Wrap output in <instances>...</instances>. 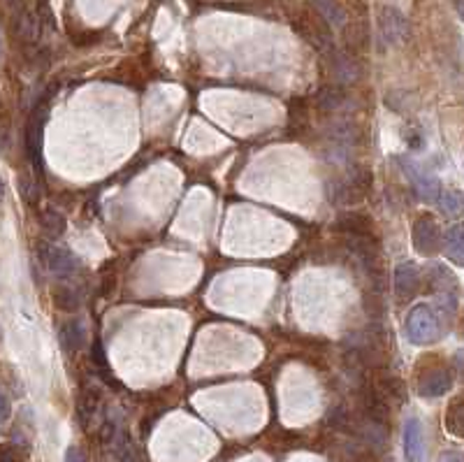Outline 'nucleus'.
<instances>
[{
  "instance_id": "ddd939ff",
  "label": "nucleus",
  "mask_w": 464,
  "mask_h": 462,
  "mask_svg": "<svg viewBox=\"0 0 464 462\" xmlns=\"http://www.w3.org/2000/svg\"><path fill=\"white\" fill-rule=\"evenodd\" d=\"M58 337H61V344L65 351H80L84 344H86V333H84V325L80 321L61 323Z\"/></svg>"
},
{
  "instance_id": "f03ea898",
  "label": "nucleus",
  "mask_w": 464,
  "mask_h": 462,
  "mask_svg": "<svg viewBox=\"0 0 464 462\" xmlns=\"http://www.w3.org/2000/svg\"><path fill=\"white\" fill-rule=\"evenodd\" d=\"M414 246L418 253L423 256H434L439 253L441 244H443V235H441V228L432 216H418L414 221Z\"/></svg>"
},
{
  "instance_id": "9b49d317",
  "label": "nucleus",
  "mask_w": 464,
  "mask_h": 462,
  "mask_svg": "<svg viewBox=\"0 0 464 462\" xmlns=\"http://www.w3.org/2000/svg\"><path fill=\"white\" fill-rule=\"evenodd\" d=\"M443 249L450 263H455L457 268H464V225H450L443 235Z\"/></svg>"
},
{
  "instance_id": "cd10ccee",
  "label": "nucleus",
  "mask_w": 464,
  "mask_h": 462,
  "mask_svg": "<svg viewBox=\"0 0 464 462\" xmlns=\"http://www.w3.org/2000/svg\"><path fill=\"white\" fill-rule=\"evenodd\" d=\"M455 8H457V15L464 21V0H455Z\"/></svg>"
},
{
  "instance_id": "f3484780",
  "label": "nucleus",
  "mask_w": 464,
  "mask_h": 462,
  "mask_svg": "<svg viewBox=\"0 0 464 462\" xmlns=\"http://www.w3.org/2000/svg\"><path fill=\"white\" fill-rule=\"evenodd\" d=\"M80 293H77L75 288H68V286H61V288H56L54 290V304H56V309H61V311H77L80 309Z\"/></svg>"
},
{
  "instance_id": "b1692460",
  "label": "nucleus",
  "mask_w": 464,
  "mask_h": 462,
  "mask_svg": "<svg viewBox=\"0 0 464 462\" xmlns=\"http://www.w3.org/2000/svg\"><path fill=\"white\" fill-rule=\"evenodd\" d=\"M436 462H464V453H457V451H446L441 453V458Z\"/></svg>"
},
{
  "instance_id": "2eb2a0df",
  "label": "nucleus",
  "mask_w": 464,
  "mask_h": 462,
  "mask_svg": "<svg viewBox=\"0 0 464 462\" xmlns=\"http://www.w3.org/2000/svg\"><path fill=\"white\" fill-rule=\"evenodd\" d=\"M40 223L44 228V232H47V235H54V237L63 235L65 228H68V221H65L63 214L58 210H54V207H47V210L42 212Z\"/></svg>"
},
{
  "instance_id": "a211bd4d",
  "label": "nucleus",
  "mask_w": 464,
  "mask_h": 462,
  "mask_svg": "<svg viewBox=\"0 0 464 462\" xmlns=\"http://www.w3.org/2000/svg\"><path fill=\"white\" fill-rule=\"evenodd\" d=\"M439 207L448 216H460L464 212V195L460 191H443L439 195Z\"/></svg>"
},
{
  "instance_id": "6ab92c4d",
  "label": "nucleus",
  "mask_w": 464,
  "mask_h": 462,
  "mask_svg": "<svg viewBox=\"0 0 464 462\" xmlns=\"http://www.w3.org/2000/svg\"><path fill=\"white\" fill-rule=\"evenodd\" d=\"M344 100H346V93L342 91V86H328L318 93V105L323 109H328V112L339 109L344 105Z\"/></svg>"
},
{
  "instance_id": "f257e3e1",
  "label": "nucleus",
  "mask_w": 464,
  "mask_h": 462,
  "mask_svg": "<svg viewBox=\"0 0 464 462\" xmlns=\"http://www.w3.org/2000/svg\"><path fill=\"white\" fill-rule=\"evenodd\" d=\"M407 337L414 344H429L439 337V318L427 304H418L407 318Z\"/></svg>"
},
{
  "instance_id": "423d86ee",
  "label": "nucleus",
  "mask_w": 464,
  "mask_h": 462,
  "mask_svg": "<svg viewBox=\"0 0 464 462\" xmlns=\"http://www.w3.org/2000/svg\"><path fill=\"white\" fill-rule=\"evenodd\" d=\"M450 386H453V372L446 367H439V369H429L427 374L420 376V381H418V393H420V398H441V395H446Z\"/></svg>"
},
{
  "instance_id": "5701e85b",
  "label": "nucleus",
  "mask_w": 464,
  "mask_h": 462,
  "mask_svg": "<svg viewBox=\"0 0 464 462\" xmlns=\"http://www.w3.org/2000/svg\"><path fill=\"white\" fill-rule=\"evenodd\" d=\"M65 462H89V460H86V453H84L80 446H70L68 453H65Z\"/></svg>"
},
{
  "instance_id": "6e6552de",
  "label": "nucleus",
  "mask_w": 464,
  "mask_h": 462,
  "mask_svg": "<svg viewBox=\"0 0 464 462\" xmlns=\"http://www.w3.org/2000/svg\"><path fill=\"white\" fill-rule=\"evenodd\" d=\"M420 288V272L414 263H400L395 268V290L400 297H414Z\"/></svg>"
},
{
  "instance_id": "4be33fe9",
  "label": "nucleus",
  "mask_w": 464,
  "mask_h": 462,
  "mask_svg": "<svg viewBox=\"0 0 464 462\" xmlns=\"http://www.w3.org/2000/svg\"><path fill=\"white\" fill-rule=\"evenodd\" d=\"M91 358H93V360L98 362V369H100V372H107V360H104L102 346L98 342L93 344V349H91Z\"/></svg>"
},
{
  "instance_id": "412c9836",
  "label": "nucleus",
  "mask_w": 464,
  "mask_h": 462,
  "mask_svg": "<svg viewBox=\"0 0 464 462\" xmlns=\"http://www.w3.org/2000/svg\"><path fill=\"white\" fill-rule=\"evenodd\" d=\"M381 386H383L385 393H390V398L404 400V383L400 379H395V376H388V374H381Z\"/></svg>"
},
{
  "instance_id": "1a4fd4ad",
  "label": "nucleus",
  "mask_w": 464,
  "mask_h": 462,
  "mask_svg": "<svg viewBox=\"0 0 464 462\" xmlns=\"http://www.w3.org/2000/svg\"><path fill=\"white\" fill-rule=\"evenodd\" d=\"M404 453H407V462H423L425 441L418 418H409L407 425H404Z\"/></svg>"
},
{
  "instance_id": "4468645a",
  "label": "nucleus",
  "mask_w": 464,
  "mask_h": 462,
  "mask_svg": "<svg viewBox=\"0 0 464 462\" xmlns=\"http://www.w3.org/2000/svg\"><path fill=\"white\" fill-rule=\"evenodd\" d=\"M446 430L455 437L464 439V398H457L446 412Z\"/></svg>"
},
{
  "instance_id": "dca6fc26",
  "label": "nucleus",
  "mask_w": 464,
  "mask_h": 462,
  "mask_svg": "<svg viewBox=\"0 0 464 462\" xmlns=\"http://www.w3.org/2000/svg\"><path fill=\"white\" fill-rule=\"evenodd\" d=\"M316 10H318V15L328 21L330 28H342L346 21L342 8H339L335 0H316Z\"/></svg>"
},
{
  "instance_id": "7ed1b4c3",
  "label": "nucleus",
  "mask_w": 464,
  "mask_h": 462,
  "mask_svg": "<svg viewBox=\"0 0 464 462\" xmlns=\"http://www.w3.org/2000/svg\"><path fill=\"white\" fill-rule=\"evenodd\" d=\"M402 167H404V172L409 174V179H411V184H414V191L418 193V198L425 200V203H434V200H439L441 188H439V179H436L434 174L420 170L414 160H402Z\"/></svg>"
},
{
  "instance_id": "f8f14e48",
  "label": "nucleus",
  "mask_w": 464,
  "mask_h": 462,
  "mask_svg": "<svg viewBox=\"0 0 464 462\" xmlns=\"http://www.w3.org/2000/svg\"><path fill=\"white\" fill-rule=\"evenodd\" d=\"M15 35L24 42H37V37H40V19L33 12H19L15 19Z\"/></svg>"
},
{
  "instance_id": "aec40b11",
  "label": "nucleus",
  "mask_w": 464,
  "mask_h": 462,
  "mask_svg": "<svg viewBox=\"0 0 464 462\" xmlns=\"http://www.w3.org/2000/svg\"><path fill=\"white\" fill-rule=\"evenodd\" d=\"M335 75H337V80L342 84L355 82L358 80V68H355V63H353L351 58L339 56L335 61Z\"/></svg>"
},
{
  "instance_id": "0eeeda50",
  "label": "nucleus",
  "mask_w": 464,
  "mask_h": 462,
  "mask_svg": "<svg viewBox=\"0 0 464 462\" xmlns=\"http://www.w3.org/2000/svg\"><path fill=\"white\" fill-rule=\"evenodd\" d=\"M381 35L388 44L400 42L407 35V19L400 10L395 8H383L381 12Z\"/></svg>"
},
{
  "instance_id": "20e7f679",
  "label": "nucleus",
  "mask_w": 464,
  "mask_h": 462,
  "mask_svg": "<svg viewBox=\"0 0 464 462\" xmlns=\"http://www.w3.org/2000/svg\"><path fill=\"white\" fill-rule=\"evenodd\" d=\"M47 100L40 102V107L33 109L28 123H26V151H28V158L33 160V165L40 167L42 158V128H44V114H47Z\"/></svg>"
},
{
  "instance_id": "bb28decb",
  "label": "nucleus",
  "mask_w": 464,
  "mask_h": 462,
  "mask_svg": "<svg viewBox=\"0 0 464 462\" xmlns=\"http://www.w3.org/2000/svg\"><path fill=\"white\" fill-rule=\"evenodd\" d=\"M10 418V402H8V398H3V421H8Z\"/></svg>"
},
{
  "instance_id": "39448f33",
  "label": "nucleus",
  "mask_w": 464,
  "mask_h": 462,
  "mask_svg": "<svg viewBox=\"0 0 464 462\" xmlns=\"http://www.w3.org/2000/svg\"><path fill=\"white\" fill-rule=\"evenodd\" d=\"M37 251H40V258L47 263V268L54 272L56 277H70L75 275L77 270V258L68 249H61V246H51L47 242L37 244Z\"/></svg>"
},
{
  "instance_id": "a878e982",
  "label": "nucleus",
  "mask_w": 464,
  "mask_h": 462,
  "mask_svg": "<svg viewBox=\"0 0 464 462\" xmlns=\"http://www.w3.org/2000/svg\"><path fill=\"white\" fill-rule=\"evenodd\" d=\"M3 462H21V458H19V453L12 451L10 446H5V451H3Z\"/></svg>"
},
{
  "instance_id": "393cba45",
  "label": "nucleus",
  "mask_w": 464,
  "mask_h": 462,
  "mask_svg": "<svg viewBox=\"0 0 464 462\" xmlns=\"http://www.w3.org/2000/svg\"><path fill=\"white\" fill-rule=\"evenodd\" d=\"M407 145L411 149H420L423 147V138L418 133H411V135H407Z\"/></svg>"
},
{
  "instance_id": "9d476101",
  "label": "nucleus",
  "mask_w": 464,
  "mask_h": 462,
  "mask_svg": "<svg viewBox=\"0 0 464 462\" xmlns=\"http://www.w3.org/2000/svg\"><path fill=\"white\" fill-rule=\"evenodd\" d=\"M335 228L346 237H374V223L364 214H344Z\"/></svg>"
}]
</instances>
